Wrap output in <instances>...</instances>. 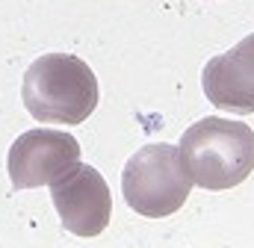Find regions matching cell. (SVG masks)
<instances>
[{
    "mask_svg": "<svg viewBox=\"0 0 254 248\" xmlns=\"http://www.w3.org/2000/svg\"><path fill=\"white\" fill-rule=\"evenodd\" d=\"M77 163H80V142L71 133L48 130V127L21 133L6 157V169L15 189H36L54 184Z\"/></svg>",
    "mask_w": 254,
    "mask_h": 248,
    "instance_id": "cell-5",
    "label": "cell"
},
{
    "mask_svg": "<svg viewBox=\"0 0 254 248\" xmlns=\"http://www.w3.org/2000/svg\"><path fill=\"white\" fill-rule=\"evenodd\" d=\"M51 201L60 213V222L68 234L80 240H92L104 234L113 216V195L110 186L92 166H71L63 178L51 184Z\"/></svg>",
    "mask_w": 254,
    "mask_h": 248,
    "instance_id": "cell-4",
    "label": "cell"
},
{
    "mask_svg": "<svg viewBox=\"0 0 254 248\" xmlns=\"http://www.w3.org/2000/svg\"><path fill=\"white\" fill-rule=\"evenodd\" d=\"M192 181L181 154L169 142L139 148L122 172V192L127 207L145 219H166L178 213L190 198Z\"/></svg>",
    "mask_w": 254,
    "mask_h": 248,
    "instance_id": "cell-3",
    "label": "cell"
},
{
    "mask_svg": "<svg viewBox=\"0 0 254 248\" xmlns=\"http://www.w3.org/2000/svg\"><path fill=\"white\" fill-rule=\"evenodd\" d=\"M21 101L45 124H83L98 107V77L74 54H45L24 71Z\"/></svg>",
    "mask_w": 254,
    "mask_h": 248,
    "instance_id": "cell-2",
    "label": "cell"
},
{
    "mask_svg": "<svg viewBox=\"0 0 254 248\" xmlns=\"http://www.w3.org/2000/svg\"><path fill=\"white\" fill-rule=\"evenodd\" d=\"M204 95L213 107L252 116L254 113V33L237 42L231 51L213 57L201 74Z\"/></svg>",
    "mask_w": 254,
    "mask_h": 248,
    "instance_id": "cell-6",
    "label": "cell"
},
{
    "mask_svg": "<svg viewBox=\"0 0 254 248\" xmlns=\"http://www.w3.org/2000/svg\"><path fill=\"white\" fill-rule=\"evenodd\" d=\"M181 163L207 192L240 186L254 172V130L234 119H198L181 136Z\"/></svg>",
    "mask_w": 254,
    "mask_h": 248,
    "instance_id": "cell-1",
    "label": "cell"
}]
</instances>
